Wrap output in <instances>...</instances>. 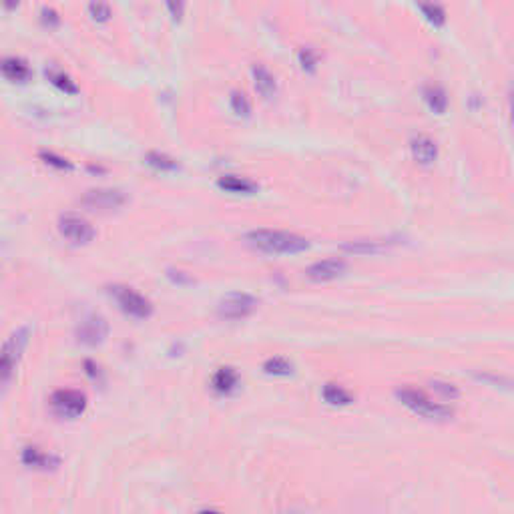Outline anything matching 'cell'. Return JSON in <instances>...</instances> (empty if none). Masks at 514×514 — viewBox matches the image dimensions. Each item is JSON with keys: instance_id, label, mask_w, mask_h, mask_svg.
<instances>
[{"instance_id": "cell-12", "label": "cell", "mask_w": 514, "mask_h": 514, "mask_svg": "<svg viewBox=\"0 0 514 514\" xmlns=\"http://www.w3.org/2000/svg\"><path fill=\"white\" fill-rule=\"evenodd\" d=\"M410 151L416 163L420 165H432L438 159V145L432 137L418 135L410 141Z\"/></svg>"}, {"instance_id": "cell-31", "label": "cell", "mask_w": 514, "mask_h": 514, "mask_svg": "<svg viewBox=\"0 0 514 514\" xmlns=\"http://www.w3.org/2000/svg\"><path fill=\"white\" fill-rule=\"evenodd\" d=\"M177 275H173V273L169 272V277L175 282V284H191V277L189 275H185V272H175Z\"/></svg>"}, {"instance_id": "cell-32", "label": "cell", "mask_w": 514, "mask_h": 514, "mask_svg": "<svg viewBox=\"0 0 514 514\" xmlns=\"http://www.w3.org/2000/svg\"><path fill=\"white\" fill-rule=\"evenodd\" d=\"M201 514H219V513H215V510H203Z\"/></svg>"}, {"instance_id": "cell-13", "label": "cell", "mask_w": 514, "mask_h": 514, "mask_svg": "<svg viewBox=\"0 0 514 514\" xmlns=\"http://www.w3.org/2000/svg\"><path fill=\"white\" fill-rule=\"evenodd\" d=\"M0 75L11 83H27L31 81L32 69L22 57H4L0 59Z\"/></svg>"}, {"instance_id": "cell-11", "label": "cell", "mask_w": 514, "mask_h": 514, "mask_svg": "<svg viewBox=\"0 0 514 514\" xmlns=\"http://www.w3.org/2000/svg\"><path fill=\"white\" fill-rule=\"evenodd\" d=\"M20 462L31 470H41V472H48V470H57L61 466V458L55 454L45 452L39 446H27L22 448L20 454Z\"/></svg>"}, {"instance_id": "cell-26", "label": "cell", "mask_w": 514, "mask_h": 514, "mask_svg": "<svg viewBox=\"0 0 514 514\" xmlns=\"http://www.w3.org/2000/svg\"><path fill=\"white\" fill-rule=\"evenodd\" d=\"M300 64H302L303 71H307V73H314L316 69H318V53L312 48V46H303L302 50H300Z\"/></svg>"}, {"instance_id": "cell-21", "label": "cell", "mask_w": 514, "mask_h": 514, "mask_svg": "<svg viewBox=\"0 0 514 514\" xmlns=\"http://www.w3.org/2000/svg\"><path fill=\"white\" fill-rule=\"evenodd\" d=\"M229 105H231V111L239 117H249L251 115V103L247 99V95L239 89H233L231 91V97H229Z\"/></svg>"}, {"instance_id": "cell-6", "label": "cell", "mask_w": 514, "mask_h": 514, "mask_svg": "<svg viewBox=\"0 0 514 514\" xmlns=\"http://www.w3.org/2000/svg\"><path fill=\"white\" fill-rule=\"evenodd\" d=\"M59 233L73 245H89L97 235L91 221L76 213H64L59 217Z\"/></svg>"}, {"instance_id": "cell-15", "label": "cell", "mask_w": 514, "mask_h": 514, "mask_svg": "<svg viewBox=\"0 0 514 514\" xmlns=\"http://www.w3.org/2000/svg\"><path fill=\"white\" fill-rule=\"evenodd\" d=\"M217 187L223 189L227 193H237V195H253L257 193L259 185L247 177H239V175H223L217 179Z\"/></svg>"}, {"instance_id": "cell-17", "label": "cell", "mask_w": 514, "mask_h": 514, "mask_svg": "<svg viewBox=\"0 0 514 514\" xmlns=\"http://www.w3.org/2000/svg\"><path fill=\"white\" fill-rule=\"evenodd\" d=\"M46 78L50 81V85H55L59 91L67 92V95H76L78 92V85L73 76L69 73H64L61 69H55V67H46L45 71Z\"/></svg>"}, {"instance_id": "cell-14", "label": "cell", "mask_w": 514, "mask_h": 514, "mask_svg": "<svg viewBox=\"0 0 514 514\" xmlns=\"http://www.w3.org/2000/svg\"><path fill=\"white\" fill-rule=\"evenodd\" d=\"M251 76H253V85H256V91L263 97V99H273L275 92H277V81L273 73L263 67V64H251Z\"/></svg>"}, {"instance_id": "cell-1", "label": "cell", "mask_w": 514, "mask_h": 514, "mask_svg": "<svg viewBox=\"0 0 514 514\" xmlns=\"http://www.w3.org/2000/svg\"><path fill=\"white\" fill-rule=\"evenodd\" d=\"M247 243L256 247L257 251L270 253V256H289V253H302L310 247V242L289 231L279 229H256L247 233Z\"/></svg>"}, {"instance_id": "cell-7", "label": "cell", "mask_w": 514, "mask_h": 514, "mask_svg": "<svg viewBox=\"0 0 514 514\" xmlns=\"http://www.w3.org/2000/svg\"><path fill=\"white\" fill-rule=\"evenodd\" d=\"M257 300L249 293H242V291H233L227 293L225 298L217 305V316L221 319H245L249 318L257 310Z\"/></svg>"}, {"instance_id": "cell-20", "label": "cell", "mask_w": 514, "mask_h": 514, "mask_svg": "<svg viewBox=\"0 0 514 514\" xmlns=\"http://www.w3.org/2000/svg\"><path fill=\"white\" fill-rule=\"evenodd\" d=\"M145 163L157 171H175L179 169V161L169 157L167 153H159V151H149L145 155Z\"/></svg>"}, {"instance_id": "cell-23", "label": "cell", "mask_w": 514, "mask_h": 514, "mask_svg": "<svg viewBox=\"0 0 514 514\" xmlns=\"http://www.w3.org/2000/svg\"><path fill=\"white\" fill-rule=\"evenodd\" d=\"M346 251H354V253H380L384 249L390 247L388 242H354L342 245Z\"/></svg>"}, {"instance_id": "cell-19", "label": "cell", "mask_w": 514, "mask_h": 514, "mask_svg": "<svg viewBox=\"0 0 514 514\" xmlns=\"http://www.w3.org/2000/svg\"><path fill=\"white\" fill-rule=\"evenodd\" d=\"M324 400L332 406H349L354 402L352 394L338 384H326L324 386Z\"/></svg>"}, {"instance_id": "cell-25", "label": "cell", "mask_w": 514, "mask_h": 514, "mask_svg": "<svg viewBox=\"0 0 514 514\" xmlns=\"http://www.w3.org/2000/svg\"><path fill=\"white\" fill-rule=\"evenodd\" d=\"M39 157L45 161L46 165L55 167V169H59V171H71V169H73V163H71L69 159L61 157V155H57V153L41 151L39 153Z\"/></svg>"}, {"instance_id": "cell-30", "label": "cell", "mask_w": 514, "mask_h": 514, "mask_svg": "<svg viewBox=\"0 0 514 514\" xmlns=\"http://www.w3.org/2000/svg\"><path fill=\"white\" fill-rule=\"evenodd\" d=\"M432 386H434L440 394H444L446 398H456V396H458V390L454 388L452 384H440V382H436V384H432Z\"/></svg>"}, {"instance_id": "cell-3", "label": "cell", "mask_w": 514, "mask_h": 514, "mask_svg": "<svg viewBox=\"0 0 514 514\" xmlns=\"http://www.w3.org/2000/svg\"><path fill=\"white\" fill-rule=\"evenodd\" d=\"M396 398L412 410L414 414L422 416L426 420H448L454 416V410L446 404H438V402H432L422 390H416V388H398L396 390Z\"/></svg>"}, {"instance_id": "cell-28", "label": "cell", "mask_w": 514, "mask_h": 514, "mask_svg": "<svg viewBox=\"0 0 514 514\" xmlns=\"http://www.w3.org/2000/svg\"><path fill=\"white\" fill-rule=\"evenodd\" d=\"M41 20H43V25L48 27V29H55V27L61 25V16H59V13L53 6H43L41 8Z\"/></svg>"}, {"instance_id": "cell-27", "label": "cell", "mask_w": 514, "mask_h": 514, "mask_svg": "<svg viewBox=\"0 0 514 514\" xmlns=\"http://www.w3.org/2000/svg\"><path fill=\"white\" fill-rule=\"evenodd\" d=\"M89 15L97 22H106V20H111L113 11H111V6L105 4V2H91L89 4Z\"/></svg>"}, {"instance_id": "cell-22", "label": "cell", "mask_w": 514, "mask_h": 514, "mask_svg": "<svg viewBox=\"0 0 514 514\" xmlns=\"http://www.w3.org/2000/svg\"><path fill=\"white\" fill-rule=\"evenodd\" d=\"M263 372L270 376H289L293 372V363L286 358H270L263 363Z\"/></svg>"}, {"instance_id": "cell-2", "label": "cell", "mask_w": 514, "mask_h": 514, "mask_svg": "<svg viewBox=\"0 0 514 514\" xmlns=\"http://www.w3.org/2000/svg\"><path fill=\"white\" fill-rule=\"evenodd\" d=\"M31 342V328L20 326L0 346V392H4L15 378L18 363Z\"/></svg>"}, {"instance_id": "cell-16", "label": "cell", "mask_w": 514, "mask_h": 514, "mask_svg": "<svg viewBox=\"0 0 514 514\" xmlns=\"http://www.w3.org/2000/svg\"><path fill=\"white\" fill-rule=\"evenodd\" d=\"M213 390L217 394H231L237 386H239V374L235 368H219L215 374H213L211 380Z\"/></svg>"}, {"instance_id": "cell-10", "label": "cell", "mask_w": 514, "mask_h": 514, "mask_svg": "<svg viewBox=\"0 0 514 514\" xmlns=\"http://www.w3.org/2000/svg\"><path fill=\"white\" fill-rule=\"evenodd\" d=\"M348 270V263L340 257H328V259H321V261H316L312 263L307 270H305V275L312 279V282H318V284H324V282H332L335 277L344 275Z\"/></svg>"}, {"instance_id": "cell-18", "label": "cell", "mask_w": 514, "mask_h": 514, "mask_svg": "<svg viewBox=\"0 0 514 514\" xmlns=\"http://www.w3.org/2000/svg\"><path fill=\"white\" fill-rule=\"evenodd\" d=\"M424 101L436 115L446 113V109H448V95L438 85H428L424 89Z\"/></svg>"}, {"instance_id": "cell-24", "label": "cell", "mask_w": 514, "mask_h": 514, "mask_svg": "<svg viewBox=\"0 0 514 514\" xmlns=\"http://www.w3.org/2000/svg\"><path fill=\"white\" fill-rule=\"evenodd\" d=\"M418 11L426 16L428 22H432L434 27H442L446 22V11L440 4H418Z\"/></svg>"}, {"instance_id": "cell-29", "label": "cell", "mask_w": 514, "mask_h": 514, "mask_svg": "<svg viewBox=\"0 0 514 514\" xmlns=\"http://www.w3.org/2000/svg\"><path fill=\"white\" fill-rule=\"evenodd\" d=\"M167 11L171 13L173 20H181L183 11H185V4H183V2H167Z\"/></svg>"}, {"instance_id": "cell-5", "label": "cell", "mask_w": 514, "mask_h": 514, "mask_svg": "<svg viewBox=\"0 0 514 514\" xmlns=\"http://www.w3.org/2000/svg\"><path fill=\"white\" fill-rule=\"evenodd\" d=\"M50 408L59 418L75 420L87 410V396L81 390H71V388L57 390L50 396Z\"/></svg>"}, {"instance_id": "cell-4", "label": "cell", "mask_w": 514, "mask_h": 514, "mask_svg": "<svg viewBox=\"0 0 514 514\" xmlns=\"http://www.w3.org/2000/svg\"><path fill=\"white\" fill-rule=\"evenodd\" d=\"M109 293L113 296V300L117 302L119 310L125 316L133 319H149L153 316V303L129 286H111Z\"/></svg>"}, {"instance_id": "cell-8", "label": "cell", "mask_w": 514, "mask_h": 514, "mask_svg": "<svg viewBox=\"0 0 514 514\" xmlns=\"http://www.w3.org/2000/svg\"><path fill=\"white\" fill-rule=\"evenodd\" d=\"M109 335V324L103 316L99 314H89L78 321L76 326V340L83 344V346H89V348H97L101 346Z\"/></svg>"}, {"instance_id": "cell-9", "label": "cell", "mask_w": 514, "mask_h": 514, "mask_svg": "<svg viewBox=\"0 0 514 514\" xmlns=\"http://www.w3.org/2000/svg\"><path fill=\"white\" fill-rule=\"evenodd\" d=\"M83 205L99 211H113L127 203V195L121 189H89L83 195Z\"/></svg>"}]
</instances>
